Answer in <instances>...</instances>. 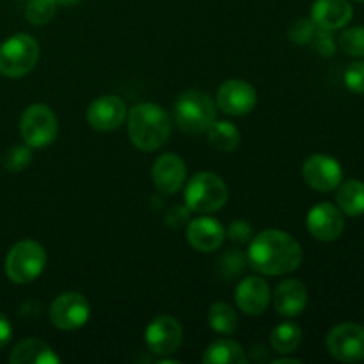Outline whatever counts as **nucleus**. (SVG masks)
<instances>
[{
    "instance_id": "12",
    "label": "nucleus",
    "mask_w": 364,
    "mask_h": 364,
    "mask_svg": "<svg viewBox=\"0 0 364 364\" xmlns=\"http://www.w3.org/2000/svg\"><path fill=\"white\" fill-rule=\"evenodd\" d=\"M302 176L313 191L331 192L343 181V169L333 156L311 155L302 166Z\"/></svg>"
},
{
    "instance_id": "19",
    "label": "nucleus",
    "mask_w": 364,
    "mask_h": 364,
    "mask_svg": "<svg viewBox=\"0 0 364 364\" xmlns=\"http://www.w3.org/2000/svg\"><path fill=\"white\" fill-rule=\"evenodd\" d=\"M308 306V290L299 279L281 281L274 291V308L279 315L299 316Z\"/></svg>"
},
{
    "instance_id": "2",
    "label": "nucleus",
    "mask_w": 364,
    "mask_h": 364,
    "mask_svg": "<svg viewBox=\"0 0 364 364\" xmlns=\"http://www.w3.org/2000/svg\"><path fill=\"white\" fill-rule=\"evenodd\" d=\"M128 116V137L141 151L162 148L171 134L169 116L159 103L144 102L132 107Z\"/></svg>"
},
{
    "instance_id": "1",
    "label": "nucleus",
    "mask_w": 364,
    "mask_h": 364,
    "mask_svg": "<svg viewBox=\"0 0 364 364\" xmlns=\"http://www.w3.org/2000/svg\"><path fill=\"white\" fill-rule=\"evenodd\" d=\"M249 242L247 263L256 272L283 276L301 267L302 247L287 231L265 230Z\"/></svg>"
},
{
    "instance_id": "34",
    "label": "nucleus",
    "mask_w": 364,
    "mask_h": 364,
    "mask_svg": "<svg viewBox=\"0 0 364 364\" xmlns=\"http://www.w3.org/2000/svg\"><path fill=\"white\" fill-rule=\"evenodd\" d=\"M188 215H191V210H185V206H174L173 210L167 215V220H169L171 226H180V224L187 223Z\"/></svg>"
},
{
    "instance_id": "28",
    "label": "nucleus",
    "mask_w": 364,
    "mask_h": 364,
    "mask_svg": "<svg viewBox=\"0 0 364 364\" xmlns=\"http://www.w3.org/2000/svg\"><path fill=\"white\" fill-rule=\"evenodd\" d=\"M340 46L348 55L364 57V27L347 28L340 36Z\"/></svg>"
},
{
    "instance_id": "6",
    "label": "nucleus",
    "mask_w": 364,
    "mask_h": 364,
    "mask_svg": "<svg viewBox=\"0 0 364 364\" xmlns=\"http://www.w3.org/2000/svg\"><path fill=\"white\" fill-rule=\"evenodd\" d=\"M39 60V45L32 36L14 34L0 45V73L18 78L34 70Z\"/></svg>"
},
{
    "instance_id": "24",
    "label": "nucleus",
    "mask_w": 364,
    "mask_h": 364,
    "mask_svg": "<svg viewBox=\"0 0 364 364\" xmlns=\"http://www.w3.org/2000/svg\"><path fill=\"white\" fill-rule=\"evenodd\" d=\"M302 341V329L294 322H284L274 327L270 334V345L277 354H291L299 348Z\"/></svg>"
},
{
    "instance_id": "14",
    "label": "nucleus",
    "mask_w": 364,
    "mask_h": 364,
    "mask_svg": "<svg viewBox=\"0 0 364 364\" xmlns=\"http://www.w3.org/2000/svg\"><path fill=\"white\" fill-rule=\"evenodd\" d=\"M127 105L114 95L96 98L87 109V123L96 132H112L127 119Z\"/></svg>"
},
{
    "instance_id": "37",
    "label": "nucleus",
    "mask_w": 364,
    "mask_h": 364,
    "mask_svg": "<svg viewBox=\"0 0 364 364\" xmlns=\"http://www.w3.org/2000/svg\"><path fill=\"white\" fill-rule=\"evenodd\" d=\"M57 4H60V6H73V4L80 2V0H55Z\"/></svg>"
},
{
    "instance_id": "10",
    "label": "nucleus",
    "mask_w": 364,
    "mask_h": 364,
    "mask_svg": "<svg viewBox=\"0 0 364 364\" xmlns=\"http://www.w3.org/2000/svg\"><path fill=\"white\" fill-rule=\"evenodd\" d=\"M144 336L149 352L166 358L174 354L183 343V327L174 316L160 315L149 322Z\"/></svg>"
},
{
    "instance_id": "16",
    "label": "nucleus",
    "mask_w": 364,
    "mask_h": 364,
    "mask_svg": "<svg viewBox=\"0 0 364 364\" xmlns=\"http://www.w3.org/2000/svg\"><path fill=\"white\" fill-rule=\"evenodd\" d=\"M151 178L155 187L162 194H176L185 183L187 178V167L178 155L166 153L155 160L151 169Z\"/></svg>"
},
{
    "instance_id": "29",
    "label": "nucleus",
    "mask_w": 364,
    "mask_h": 364,
    "mask_svg": "<svg viewBox=\"0 0 364 364\" xmlns=\"http://www.w3.org/2000/svg\"><path fill=\"white\" fill-rule=\"evenodd\" d=\"M316 25L313 23L308 18H301V20L294 21L290 27V39L297 45H306V43H311L313 38H315Z\"/></svg>"
},
{
    "instance_id": "26",
    "label": "nucleus",
    "mask_w": 364,
    "mask_h": 364,
    "mask_svg": "<svg viewBox=\"0 0 364 364\" xmlns=\"http://www.w3.org/2000/svg\"><path fill=\"white\" fill-rule=\"evenodd\" d=\"M57 13L55 0H28L25 7V18L32 25H46Z\"/></svg>"
},
{
    "instance_id": "22",
    "label": "nucleus",
    "mask_w": 364,
    "mask_h": 364,
    "mask_svg": "<svg viewBox=\"0 0 364 364\" xmlns=\"http://www.w3.org/2000/svg\"><path fill=\"white\" fill-rule=\"evenodd\" d=\"M338 208L350 217L364 215V183L359 180H347L338 185Z\"/></svg>"
},
{
    "instance_id": "11",
    "label": "nucleus",
    "mask_w": 364,
    "mask_h": 364,
    "mask_svg": "<svg viewBox=\"0 0 364 364\" xmlns=\"http://www.w3.org/2000/svg\"><path fill=\"white\" fill-rule=\"evenodd\" d=\"M309 235L318 242H334L345 230L343 212L333 203H318L313 206L306 217Z\"/></svg>"
},
{
    "instance_id": "3",
    "label": "nucleus",
    "mask_w": 364,
    "mask_h": 364,
    "mask_svg": "<svg viewBox=\"0 0 364 364\" xmlns=\"http://www.w3.org/2000/svg\"><path fill=\"white\" fill-rule=\"evenodd\" d=\"M217 117V105L206 92L191 89L180 95L174 103V119L180 130L198 135L208 130Z\"/></svg>"
},
{
    "instance_id": "38",
    "label": "nucleus",
    "mask_w": 364,
    "mask_h": 364,
    "mask_svg": "<svg viewBox=\"0 0 364 364\" xmlns=\"http://www.w3.org/2000/svg\"><path fill=\"white\" fill-rule=\"evenodd\" d=\"M354 2H361V4H363V2H364V0H354Z\"/></svg>"
},
{
    "instance_id": "25",
    "label": "nucleus",
    "mask_w": 364,
    "mask_h": 364,
    "mask_svg": "<svg viewBox=\"0 0 364 364\" xmlns=\"http://www.w3.org/2000/svg\"><path fill=\"white\" fill-rule=\"evenodd\" d=\"M208 326L219 334H233L238 327L237 311L226 302H215L208 309Z\"/></svg>"
},
{
    "instance_id": "33",
    "label": "nucleus",
    "mask_w": 364,
    "mask_h": 364,
    "mask_svg": "<svg viewBox=\"0 0 364 364\" xmlns=\"http://www.w3.org/2000/svg\"><path fill=\"white\" fill-rule=\"evenodd\" d=\"M228 237L233 242L244 244V242H249L252 238V228L249 226V223H245V220H235V223H231V226L228 228Z\"/></svg>"
},
{
    "instance_id": "9",
    "label": "nucleus",
    "mask_w": 364,
    "mask_h": 364,
    "mask_svg": "<svg viewBox=\"0 0 364 364\" xmlns=\"http://www.w3.org/2000/svg\"><path fill=\"white\" fill-rule=\"evenodd\" d=\"M327 350L341 363L364 361V327L358 323H340L327 334Z\"/></svg>"
},
{
    "instance_id": "32",
    "label": "nucleus",
    "mask_w": 364,
    "mask_h": 364,
    "mask_svg": "<svg viewBox=\"0 0 364 364\" xmlns=\"http://www.w3.org/2000/svg\"><path fill=\"white\" fill-rule=\"evenodd\" d=\"M220 263H223L224 274H228V276L231 277L235 276V274H240L242 270H244L245 263H247V256H244L238 251H231L220 259Z\"/></svg>"
},
{
    "instance_id": "23",
    "label": "nucleus",
    "mask_w": 364,
    "mask_h": 364,
    "mask_svg": "<svg viewBox=\"0 0 364 364\" xmlns=\"http://www.w3.org/2000/svg\"><path fill=\"white\" fill-rule=\"evenodd\" d=\"M208 142L217 151H233L240 144V130L230 121H213L206 130Z\"/></svg>"
},
{
    "instance_id": "4",
    "label": "nucleus",
    "mask_w": 364,
    "mask_h": 364,
    "mask_svg": "<svg viewBox=\"0 0 364 364\" xmlns=\"http://www.w3.org/2000/svg\"><path fill=\"white\" fill-rule=\"evenodd\" d=\"M228 203V185L215 173H198L192 176L185 188V205L191 212L208 213L219 212Z\"/></svg>"
},
{
    "instance_id": "13",
    "label": "nucleus",
    "mask_w": 364,
    "mask_h": 364,
    "mask_svg": "<svg viewBox=\"0 0 364 364\" xmlns=\"http://www.w3.org/2000/svg\"><path fill=\"white\" fill-rule=\"evenodd\" d=\"M256 89L238 78L224 82L217 91V107L228 116H245L256 107Z\"/></svg>"
},
{
    "instance_id": "30",
    "label": "nucleus",
    "mask_w": 364,
    "mask_h": 364,
    "mask_svg": "<svg viewBox=\"0 0 364 364\" xmlns=\"http://www.w3.org/2000/svg\"><path fill=\"white\" fill-rule=\"evenodd\" d=\"M345 85L355 95H364V63H352L345 71Z\"/></svg>"
},
{
    "instance_id": "5",
    "label": "nucleus",
    "mask_w": 364,
    "mask_h": 364,
    "mask_svg": "<svg viewBox=\"0 0 364 364\" xmlns=\"http://www.w3.org/2000/svg\"><path fill=\"white\" fill-rule=\"evenodd\" d=\"M46 267V251L34 240H21L11 247L6 258V274L13 283L27 284L38 279Z\"/></svg>"
},
{
    "instance_id": "15",
    "label": "nucleus",
    "mask_w": 364,
    "mask_h": 364,
    "mask_svg": "<svg viewBox=\"0 0 364 364\" xmlns=\"http://www.w3.org/2000/svg\"><path fill=\"white\" fill-rule=\"evenodd\" d=\"M235 301L242 313L251 316H258L269 308L270 287L265 279L258 276L245 277L238 283L235 291Z\"/></svg>"
},
{
    "instance_id": "21",
    "label": "nucleus",
    "mask_w": 364,
    "mask_h": 364,
    "mask_svg": "<svg viewBox=\"0 0 364 364\" xmlns=\"http://www.w3.org/2000/svg\"><path fill=\"white\" fill-rule=\"evenodd\" d=\"M244 348L233 340H215L208 345L203 355L205 364H247Z\"/></svg>"
},
{
    "instance_id": "17",
    "label": "nucleus",
    "mask_w": 364,
    "mask_h": 364,
    "mask_svg": "<svg viewBox=\"0 0 364 364\" xmlns=\"http://www.w3.org/2000/svg\"><path fill=\"white\" fill-rule=\"evenodd\" d=\"M224 237H226V231H224L223 224L210 217V213L191 220L187 228L188 244L199 252L217 251L224 244Z\"/></svg>"
},
{
    "instance_id": "20",
    "label": "nucleus",
    "mask_w": 364,
    "mask_h": 364,
    "mask_svg": "<svg viewBox=\"0 0 364 364\" xmlns=\"http://www.w3.org/2000/svg\"><path fill=\"white\" fill-rule=\"evenodd\" d=\"M11 364H59L60 358L50 345L41 340H23L13 348L9 355Z\"/></svg>"
},
{
    "instance_id": "27",
    "label": "nucleus",
    "mask_w": 364,
    "mask_h": 364,
    "mask_svg": "<svg viewBox=\"0 0 364 364\" xmlns=\"http://www.w3.org/2000/svg\"><path fill=\"white\" fill-rule=\"evenodd\" d=\"M4 167L11 173H18V171L27 169L28 164L32 162V148L31 146H13L11 149H7V153L4 155Z\"/></svg>"
},
{
    "instance_id": "7",
    "label": "nucleus",
    "mask_w": 364,
    "mask_h": 364,
    "mask_svg": "<svg viewBox=\"0 0 364 364\" xmlns=\"http://www.w3.org/2000/svg\"><path fill=\"white\" fill-rule=\"evenodd\" d=\"M59 132V123L53 110L45 103H34L21 114L20 134L31 148H46L52 144Z\"/></svg>"
},
{
    "instance_id": "8",
    "label": "nucleus",
    "mask_w": 364,
    "mask_h": 364,
    "mask_svg": "<svg viewBox=\"0 0 364 364\" xmlns=\"http://www.w3.org/2000/svg\"><path fill=\"white\" fill-rule=\"evenodd\" d=\"M91 306L78 291H64L50 304V320L60 331H77L89 322Z\"/></svg>"
},
{
    "instance_id": "36",
    "label": "nucleus",
    "mask_w": 364,
    "mask_h": 364,
    "mask_svg": "<svg viewBox=\"0 0 364 364\" xmlns=\"http://www.w3.org/2000/svg\"><path fill=\"white\" fill-rule=\"evenodd\" d=\"M272 363H274V364H301V361H299V359L283 358V355H281V358H277V359H274Z\"/></svg>"
},
{
    "instance_id": "35",
    "label": "nucleus",
    "mask_w": 364,
    "mask_h": 364,
    "mask_svg": "<svg viewBox=\"0 0 364 364\" xmlns=\"http://www.w3.org/2000/svg\"><path fill=\"white\" fill-rule=\"evenodd\" d=\"M11 336H13V327H11V322L7 320L6 315L0 313V348L6 347L9 343Z\"/></svg>"
},
{
    "instance_id": "31",
    "label": "nucleus",
    "mask_w": 364,
    "mask_h": 364,
    "mask_svg": "<svg viewBox=\"0 0 364 364\" xmlns=\"http://www.w3.org/2000/svg\"><path fill=\"white\" fill-rule=\"evenodd\" d=\"M313 45H315L316 52L323 57H333L334 52H336V41L333 38V31H323V28L316 27Z\"/></svg>"
},
{
    "instance_id": "18",
    "label": "nucleus",
    "mask_w": 364,
    "mask_h": 364,
    "mask_svg": "<svg viewBox=\"0 0 364 364\" xmlns=\"http://www.w3.org/2000/svg\"><path fill=\"white\" fill-rule=\"evenodd\" d=\"M354 16L348 0H316L311 7V21L323 31L343 28Z\"/></svg>"
}]
</instances>
